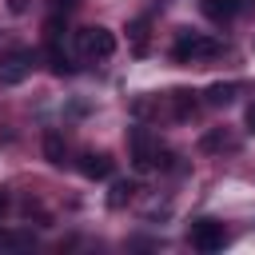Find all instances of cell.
<instances>
[{
    "mask_svg": "<svg viewBox=\"0 0 255 255\" xmlns=\"http://www.w3.org/2000/svg\"><path fill=\"white\" fill-rule=\"evenodd\" d=\"M128 147H131V167L135 171H155V167H167V151L159 147V135H151L147 128H131L128 131Z\"/></svg>",
    "mask_w": 255,
    "mask_h": 255,
    "instance_id": "1",
    "label": "cell"
},
{
    "mask_svg": "<svg viewBox=\"0 0 255 255\" xmlns=\"http://www.w3.org/2000/svg\"><path fill=\"white\" fill-rule=\"evenodd\" d=\"M223 52V44L207 32H179L171 44V60L175 64H199V60H215Z\"/></svg>",
    "mask_w": 255,
    "mask_h": 255,
    "instance_id": "2",
    "label": "cell"
},
{
    "mask_svg": "<svg viewBox=\"0 0 255 255\" xmlns=\"http://www.w3.org/2000/svg\"><path fill=\"white\" fill-rule=\"evenodd\" d=\"M76 44H80V52H84L88 60H108V56L116 52V32L92 24V28H80V32H76Z\"/></svg>",
    "mask_w": 255,
    "mask_h": 255,
    "instance_id": "3",
    "label": "cell"
},
{
    "mask_svg": "<svg viewBox=\"0 0 255 255\" xmlns=\"http://www.w3.org/2000/svg\"><path fill=\"white\" fill-rule=\"evenodd\" d=\"M187 239H191V247H195V251L211 255V251H223L227 231H223V223H215V219H195V223L187 227Z\"/></svg>",
    "mask_w": 255,
    "mask_h": 255,
    "instance_id": "4",
    "label": "cell"
},
{
    "mask_svg": "<svg viewBox=\"0 0 255 255\" xmlns=\"http://www.w3.org/2000/svg\"><path fill=\"white\" fill-rule=\"evenodd\" d=\"M32 64H36L32 52H8V56H0V84H4V88L24 84L28 72H32Z\"/></svg>",
    "mask_w": 255,
    "mask_h": 255,
    "instance_id": "5",
    "label": "cell"
},
{
    "mask_svg": "<svg viewBox=\"0 0 255 255\" xmlns=\"http://www.w3.org/2000/svg\"><path fill=\"white\" fill-rule=\"evenodd\" d=\"M247 8H251V0H199V12L207 20H215V24H227L239 12H247Z\"/></svg>",
    "mask_w": 255,
    "mask_h": 255,
    "instance_id": "6",
    "label": "cell"
},
{
    "mask_svg": "<svg viewBox=\"0 0 255 255\" xmlns=\"http://www.w3.org/2000/svg\"><path fill=\"white\" fill-rule=\"evenodd\" d=\"M167 104H171V120H179V124H187V120L199 116V100H195V92H187V88H175V92L167 96Z\"/></svg>",
    "mask_w": 255,
    "mask_h": 255,
    "instance_id": "7",
    "label": "cell"
},
{
    "mask_svg": "<svg viewBox=\"0 0 255 255\" xmlns=\"http://www.w3.org/2000/svg\"><path fill=\"white\" fill-rule=\"evenodd\" d=\"M112 155H104V151H84L80 155V175L84 179H108L112 175Z\"/></svg>",
    "mask_w": 255,
    "mask_h": 255,
    "instance_id": "8",
    "label": "cell"
},
{
    "mask_svg": "<svg viewBox=\"0 0 255 255\" xmlns=\"http://www.w3.org/2000/svg\"><path fill=\"white\" fill-rule=\"evenodd\" d=\"M235 96H239V84H235V80H227V84H211V88L203 92V100H207L211 108H227Z\"/></svg>",
    "mask_w": 255,
    "mask_h": 255,
    "instance_id": "9",
    "label": "cell"
},
{
    "mask_svg": "<svg viewBox=\"0 0 255 255\" xmlns=\"http://www.w3.org/2000/svg\"><path fill=\"white\" fill-rule=\"evenodd\" d=\"M64 155H68V143L60 131H44V159L52 167H64Z\"/></svg>",
    "mask_w": 255,
    "mask_h": 255,
    "instance_id": "10",
    "label": "cell"
},
{
    "mask_svg": "<svg viewBox=\"0 0 255 255\" xmlns=\"http://www.w3.org/2000/svg\"><path fill=\"white\" fill-rule=\"evenodd\" d=\"M135 191H139V183H135V179H116V183H112V191H108V207H124Z\"/></svg>",
    "mask_w": 255,
    "mask_h": 255,
    "instance_id": "11",
    "label": "cell"
},
{
    "mask_svg": "<svg viewBox=\"0 0 255 255\" xmlns=\"http://www.w3.org/2000/svg\"><path fill=\"white\" fill-rule=\"evenodd\" d=\"M0 247H4V251H28V247H32V231L0 227Z\"/></svg>",
    "mask_w": 255,
    "mask_h": 255,
    "instance_id": "12",
    "label": "cell"
},
{
    "mask_svg": "<svg viewBox=\"0 0 255 255\" xmlns=\"http://www.w3.org/2000/svg\"><path fill=\"white\" fill-rule=\"evenodd\" d=\"M48 68H52L56 76L72 72V60H68V52L60 48V40H48Z\"/></svg>",
    "mask_w": 255,
    "mask_h": 255,
    "instance_id": "13",
    "label": "cell"
},
{
    "mask_svg": "<svg viewBox=\"0 0 255 255\" xmlns=\"http://www.w3.org/2000/svg\"><path fill=\"white\" fill-rule=\"evenodd\" d=\"M128 36H131L135 56H143V52H147V20H131V24H128Z\"/></svg>",
    "mask_w": 255,
    "mask_h": 255,
    "instance_id": "14",
    "label": "cell"
},
{
    "mask_svg": "<svg viewBox=\"0 0 255 255\" xmlns=\"http://www.w3.org/2000/svg\"><path fill=\"white\" fill-rule=\"evenodd\" d=\"M199 147H203V151H223V147H231V135H227L223 128H211V131L199 139Z\"/></svg>",
    "mask_w": 255,
    "mask_h": 255,
    "instance_id": "15",
    "label": "cell"
},
{
    "mask_svg": "<svg viewBox=\"0 0 255 255\" xmlns=\"http://www.w3.org/2000/svg\"><path fill=\"white\" fill-rule=\"evenodd\" d=\"M76 4H80V0H48V8H52V12H64V16H68Z\"/></svg>",
    "mask_w": 255,
    "mask_h": 255,
    "instance_id": "16",
    "label": "cell"
},
{
    "mask_svg": "<svg viewBox=\"0 0 255 255\" xmlns=\"http://www.w3.org/2000/svg\"><path fill=\"white\" fill-rule=\"evenodd\" d=\"M243 124H247V131H251V135H255V104H251V108H247V116H243Z\"/></svg>",
    "mask_w": 255,
    "mask_h": 255,
    "instance_id": "17",
    "label": "cell"
},
{
    "mask_svg": "<svg viewBox=\"0 0 255 255\" xmlns=\"http://www.w3.org/2000/svg\"><path fill=\"white\" fill-rule=\"evenodd\" d=\"M4 215H8V195L0 191V219H4Z\"/></svg>",
    "mask_w": 255,
    "mask_h": 255,
    "instance_id": "18",
    "label": "cell"
}]
</instances>
